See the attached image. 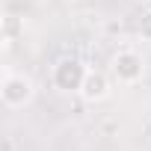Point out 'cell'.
<instances>
[{"instance_id": "cell-1", "label": "cell", "mask_w": 151, "mask_h": 151, "mask_svg": "<svg viewBox=\"0 0 151 151\" xmlns=\"http://www.w3.org/2000/svg\"><path fill=\"white\" fill-rule=\"evenodd\" d=\"M86 62L80 56H59L50 65V83L62 95H80V86L86 80Z\"/></svg>"}, {"instance_id": "cell-2", "label": "cell", "mask_w": 151, "mask_h": 151, "mask_svg": "<svg viewBox=\"0 0 151 151\" xmlns=\"http://www.w3.org/2000/svg\"><path fill=\"white\" fill-rule=\"evenodd\" d=\"M36 98V80L24 71H6L0 80V101L9 110H24Z\"/></svg>"}, {"instance_id": "cell-3", "label": "cell", "mask_w": 151, "mask_h": 151, "mask_svg": "<svg viewBox=\"0 0 151 151\" xmlns=\"http://www.w3.org/2000/svg\"><path fill=\"white\" fill-rule=\"evenodd\" d=\"M110 74H113V80L119 86H133L145 77V59L133 47H122L110 59Z\"/></svg>"}, {"instance_id": "cell-4", "label": "cell", "mask_w": 151, "mask_h": 151, "mask_svg": "<svg viewBox=\"0 0 151 151\" xmlns=\"http://www.w3.org/2000/svg\"><path fill=\"white\" fill-rule=\"evenodd\" d=\"M110 95H113V80L107 77L104 71L89 68V71H86V80H83V86H80V98H83L86 104H101V101H107Z\"/></svg>"}, {"instance_id": "cell-5", "label": "cell", "mask_w": 151, "mask_h": 151, "mask_svg": "<svg viewBox=\"0 0 151 151\" xmlns=\"http://www.w3.org/2000/svg\"><path fill=\"white\" fill-rule=\"evenodd\" d=\"M139 36H142L145 42H151V9L142 12V18H139Z\"/></svg>"}]
</instances>
